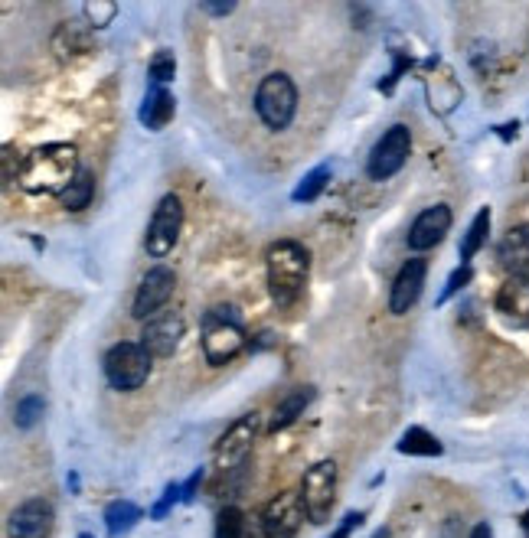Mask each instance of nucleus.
I'll list each match as a JSON object with an SVG mask.
<instances>
[{
    "label": "nucleus",
    "mask_w": 529,
    "mask_h": 538,
    "mask_svg": "<svg viewBox=\"0 0 529 538\" xmlns=\"http://www.w3.org/2000/svg\"><path fill=\"white\" fill-rule=\"evenodd\" d=\"M151 356L141 343H115L105 353V379L118 392H134L141 389L151 375Z\"/></svg>",
    "instance_id": "5"
},
{
    "label": "nucleus",
    "mask_w": 529,
    "mask_h": 538,
    "mask_svg": "<svg viewBox=\"0 0 529 538\" xmlns=\"http://www.w3.org/2000/svg\"><path fill=\"white\" fill-rule=\"evenodd\" d=\"M174 72H177V59H174L170 49H161V53L151 59V69H147V75H151L154 85H167L170 79H174Z\"/></svg>",
    "instance_id": "27"
},
{
    "label": "nucleus",
    "mask_w": 529,
    "mask_h": 538,
    "mask_svg": "<svg viewBox=\"0 0 529 538\" xmlns=\"http://www.w3.org/2000/svg\"><path fill=\"white\" fill-rule=\"evenodd\" d=\"M399 454H409V457H441V441L435 434H428L425 428H409L402 434V441L396 444Z\"/></svg>",
    "instance_id": "22"
},
{
    "label": "nucleus",
    "mask_w": 529,
    "mask_h": 538,
    "mask_svg": "<svg viewBox=\"0 0 529 538\" xmlns=\"http://www.w3.org/2000/svg\"><path fill=\"white\" fill-rule=\"evenodd\" d=\"M369 538H389V529H376V532L369 535Z\"/></svg>",
    "instance_id": "35"
},
{
    "label": "nucleus",
    "mask_w": 529,
    "mask_h": 538,
    "mask_svg": "<svg viewBox=\"0 0 529 538\" xmlns=\"http://www.w3.org/2000/svg\"><path fill=\"white\" fill-rule=\"evenodd\" d=\"M141 519H144V512H141V506H134L131 499H115V503L105 509V529L112 538L128 535Z\"/></svg>",
    "instance_id": "20"
},
{
    "label": "nucleus",
    "mask_w": 529,
    "mask_h": 538,
    "mask_svg": "<svg viewBox=\"0 0 529 538\" xmlns=\"http://www.w3.org/2000/svg\"><path fill=\"white\" fill-rule=\"evenodd\" d=\"M92 196H95V177H92V170L89 167H82L79 170V177L72 180L69 190L59 196V203H63L69 212H82L85 206L92 203Z\"/></svg>",
    "instance_id": "23"
},
{
    "label": "nucleus",
    "mask_w": 529,
    "mask_h": 538,
    "mask_svg": "<svg viewBox=\"0 0 529 538\" xmlns=\"http://www.w3.org/2000/svg\"><path fill=\"white\" fill-rule=\"evenodd\" d=\"M200 483H203V467L200 470H193V477L183 483V503H190V499L196 496V490H200Z\"/></svg>",
    "instance_id": "32"
},
{
    "label": "nucleus",
    "mask_w": 529,
    "mask_h": 538,
    "mask_svg": "<svg viewBox=\"0 0 529 538\" xmlns=\"http://www.w3.org/2000/svg\"><path fill=\"white\" fill-rule=\"evenodd\" d=\"M451 209L445 203H435L422 209L415 216V222L409 225V235H405V242H409L412 252H428V248H435L445 242V235L451 232Z\"/></svg>",
    "instance_id": "12"
},
{
    "label": "nucleus",
    "mask_w": 529,
    "mask_h": 538,
    "mask_svg": "<svg viewBox=\"0 0 529 538\" xmlns=\"http://www.w3.org/2000/svg\"><path fill=\"white\" fill-rule=\"evenodd\" d=\"M467 538H494V529H490L487 522H477L474 529H471V535H467Z\"/></svg>",
    "instance_id": "34"
},
{
    "label": "nucleus",
    "mask_w": 529,
    "mask_h": 538,
    "mask_svg": "<svg viewBox=\"0 0 529 538\" xmlns=\"http://www.w3.org/2000/svg\"><path fill=\"white\" fill-rule=\"evenodd\" d=\"M82 10H85V17H89L92 27H108L118 14V4L115 0H89Z\"/></svg>",
    "instance_id": "28"
},
{
    "label": "nucleus",
    "mask_w": 529,
    "mask_h": 538,
    "mask_svg": "<svg viewBox=\"0 0 529 538\" xmlns=\"http://www.w3.org/2000/svg\"><path fill=\"white\" fill-rule=\"evenodd\" d=\"M311 402H314V389H307V385H301V389L288 392V395L275 405V415H272V424H268V434H278V431L291 428V424L304 415L307 405H311Z\"/></svg>",
    "instance_id": "19"
},
{
    "label": "nucleus",
    "mask_w": 529,
    "mask_h": 538,
    "mask_svg": "<svg viewBox=\"0 0 529 538\" xmlns=\"http://www.w3.org/2000/svg\"><path fill=\"white\" fill-rule=\"evenodd\" d=\"M43 411H46V402L40 395H23L14 408V424L20 431H33L36 424L43 421Z\"/></svg>",
    "instance_id": "25"
},
{
    "label": "nucleus",
    "mask_w": 529,
    "mask_h": 538,
    "mask_svg": "<svg viewBox=\"0 0 529 538\" xmlns=\"http://www.w3.org/2000/svg\"><path fill=\"white\" fill-rule=\"evenodd\" d=\"M258 415L255 411H249V415H242L232 428L219 437L216 441V450H213V464L229 473V470H236L245 464V457L252 454V447H255V437H258Z\"/></svg>",
    "instance_id": "9"
},
{
    "label": "nucleus",
    "mask_w": 529,
    "mask_h": 538,
    "mask_svg": "<svg viewBox=\"0 0 529 538\" xmlns=\"http://www.w3.org/2000/svg\"><path fill=\"white\" fill-rule=\"evenodd\" d=\"M183 317L180 314H157L144 323L141 330V346L147 349V356L151 359H167L177 353V346L183 340Z\"/></svg>",
    "instance_id": "14"
},
{
    "label": "nucleus",
    "mask_w": 529,
    "mask_h": 538,
    "mask_svg": "<svg viewBox=\"0 0 529 538\" xmlns=\"http://www.w3.org/2000/svg\"><path fill=\"white\" fill-rule=\"evenodd\" d=\"M216 538H245V512L239 506L219 509V516H216Z\"/></svg>",
    "instance_id": "26"
},
{
    "label": "nucleus",
    "mask_w": 529,
    "mask_h": 538,
    "mask_svg": "<svg viewBox=\"0 0 529 538\" xmlns=\"http://www.w3.org/2000/svg\"><path fill=\"white\" fill-rule=\"evenodd\" d=\"M79 170V154L72 144H43L27 154L17 180L33 196H63Z\"/></svg>",
    "instance_id": "1"
},
{
    "label": "nucleus",
    "mask_w": 529,
    "mask_h": 538,
    "mask_svg": "<svg viewBox=\"0 0 529 538\" xmlns=\"http://www.w3.org/2000/svg\"><path fill=\"white\" fill-rule=\"evenodd\" d=\"M301 499L307 509V519L314 525H324L330 519L337 503V464L334 460H321L304 473L301 480Z\"/></svg>",
    "instance_id": "6"
},
{
    "label": "nucleus",
    "mask_w": 529,
    "mask_h": 538,
    "mask_svg": "<svg viewBox=\"0 0 529 538\" xmlns=\"http://www.w3.org/2000/svg\"><path fill=\"white\" fill-rule=\"evenodd\" d=\"M268 271V294L278 307H291L304 294L307 274H311V255L301 242H275L265 255Z\"/></svg>",
    "instance_id": "2"
},
{
    "label": "nucleus",
    "mask_w": 529,
    "mask_h": 538,
    "mask_svg": "<svg viewBox=\"0 0 529 538\" xmlns=\"http://www.w3.org/2000/svg\"><path fill=\"white\" fill-rule=\"evenodd\" d=\"M412 154V131L405 124H392V128L379 137L373 154L366 160L369 180H389L405 167V160Z\"/></svg>",
    "instance_id": "8"
},
{
    "label": "nucleus",
    "mask_w": 529,
    "mask_h": 538,
    "mask_svg": "<svg viewBox=\"0 0 529 538\" xmlns=\"http://www.w3.org/2000/svg\"><path fill=\"white\" fill-rule=\"evenodd\" d=\"M177 503H183V483H167V490L161 496V503H157L151 509V519H164L170 509H174Z\"/></svg>",
    "instance_id": "29"
},
{
    "label": "nucleus",
    "mask_w": 529,
    "mask_h": 538,
    "mask_svg": "<svg viewBox=\"0 0 529 538\" xmlns=\"http://www.w3.org/2000/svg\"><path fill=\"white\" fill-rule=\"evenodd\" d=\"M487 235H490V209L484 206L474 216V222L467 225V232H464V239H461V265H471V258L487 245Z\"/></svg>",
    "instance_id": "21"
},
{
    "label": "nucleus",
    "mask_w": 529,
    "mask_h": 538,
    "mask_svg": "<svg viewBox=\"0 0 529 538\" xmlns=\"http://www.w3.org/2000/svg\"><path fill=\"white\" fill-rule=\"evenodd\" d=\"M174 111H177V98L170 95L164 85H151L144 95V105L138 111V118L147 131H164L170 118H174Z\"/></svg>",
    "instance_id": "17"
},
{
    "label": "nucleus",
    "mask_w": 529,
    "mask_h": 538,
    "mask_svg": "<svg viewBox=\"0 0 529 538\" xmlns=\"http://www.w3.org/2000/svg\"><path fill=\"white\" fill-rule=\"evenodd\" d=\"M471 278H474V271H471V265H461L458 271H454L451 274V278H448V284H445V291H441V304H445V300H451L454 294H458L461 291V287H467V284H471Z\"/></svg>",
    "instance_id": "30"
},
{
    "label": "nucleus",
    "mask_w": 529,
    "mask_h": 538,
    "mask_svg": "<svg viewBox=\"0 0 529 538\" xmlns=\"http://www.w3.org/2000/svg\"><path fill=\"white\" fill-rule=\"evenodd\" d=\"M497 258L500 265L513 274H526L529 271V225H516L497 245Z\"/></svg>",
    "instance_id": "18"
},
{
    "label": "nucleus",
    "mask_w": 529,
    "mask_h": 538,
    "mask_svg": "<svg viewBox=\"0 0 529 538\" xmlns=\"http://www.w3.org/2000/svg\"><path fill=\"white\" fill-rule=\"evenodd\" d=\"M180 229H183V203L177 193H167L161 203H157L151 225H147V235H144L147 255L167 258L180 242Z\"/></svg>",
    "instance_id": "7"
},
{
    "label": "nucleus",
    "mask_w": 529,
    "mask_h": 538,
    "mask_svg": "<svg viewBox=\"0 0 529 538\" xmlns=\"http://www.w3.org/2000/svg\"><path fill=\"white\" fill-rule=\"evenodd\" d=\"M245 346V330L236 307H213L203 317V356L209 366H226Z\"/></svg>",
    "instance_id": "3"
},
{
    "label": "nucleus",
    "mask_w": 529,
    "mask_h": 538,
    "mask_svg": "<svg viewBox=\"0 0 529 538\" xmlns=\"http://www.w3.org/2000/svg\"><path fill=\"white\" fill-rule=\"evenodd\" d=\"M200 10H206V14L213 17H229L232 10H236V4H200Z\"/></svg>",
    "instance_id": "33"
},
{
    "label": "nucleus",
    "mask_w": 529,
    "mask_h": 538,
    "mask_svg": "<svg viewBox=\"0 0 529 538\" xmlns=\"http://www.w3.org/2000/svg\"><path fill=\"white\" fill-rule=\"evenodd\" d=\"M298 111V85L285 72H268L255 89V115L268 131H285Z\"/></svg>",
    "instance_id": "4"
},
{
    "label": "nucleus",
    "mask_w": 529,
    "mask_h": 538,
    "mask_svg": "<svg viewBox=\"0 0 529 538\" xmlns=\"http://www.w3.org/2000/svg\"><path fill=\"white\" fill-rule=\"evenodd\" d=\"M304 516H307V509H304L301 493H294V490L278 493L262 512V532H265V538H291V535H298Z\"/></svg>",
    "instance_id": "11"
},
{
    "label": "nucleus",
    "mask_w": 529,
    "mask_h": 538,
    "mask_svg": "<svg viewBox=\"0 0 529 538\" xmlns=\"http://www.w3.org/2000/svg\"><path fill=\"white\" fill-rule=\"evenodd\" d=\"M327 180H330V167H327V164L314 167V170L298 183V190L291 193V199H294V203H314V199L327 190Z\"/></svg>",
    "instance_id": "24"
},
{
    "label": "nucleus",
    "mask_w": 529,
    "mask_h": 538,
    "mask_svg": "<svg viewBox=\"0 0 529 538\" xmlns=\"http://www.w3.org/2000/svg\"><path fill=\"white\" fill-rule=\"evenodd\" d=\"M79 538H92V535H85V532H82V535H79Z\"/></svg>",
    "instance_id": "36"
},
{
    "label": "nucleus",
    "mask_w": 529,
    "mask_h": 538,
    "mask_svg": "<svg viewBox=\"0 0 529 538\" xmlns=\"http://www.w3.org/2000/svg\"><path fill=\"white\" fill-rule=\"evenodd\" d=\"M174 287H177V274L164 268V265H157L151 268L141 278L138 284V294H134V304H131V317L134 320H151L161 314V307H167V300L174 297Z\"/></svg>",
    "instance_id": "10"
},
{
    "label": "nucleus",
    "mask_w": 529,
    "mask_h": 538,
    "mask_svg": "<svg viewBox=\"0 0 529 538\" xmlns=\"http://www.w3.org/2000/svg\"><path fill=\"white\" fill-rule=\"evenodd\" d=\"M53 503L46 499H27L7 519V538H46L53 532Z\"/></svg>",
    "instance_id": "15"
},
{
    "label": "nucleus",
    "mask_w": 529,
    "mask_h": 538,
    "mask_svg": "<svg viewBox=\"0 0 529 538\" xmlns=\"http://www.w3.org/2000/svg\"><path fill=\"white\" fill-rule=\"evenodd\" d=\"M425 278H428V261L425 258H409L399 268L396 281H392L389 291V310L396 317H405L409 310L418 304V297L425 291Z\"/></svg>",
    "instance_id": "13"
},
{
    "label": "nucleus",
    "mask_w": 529,
    "mask_h": 538,
    "mask_svg": "<svg viewBox=\"0 0 529 538\" xmlns=\"http://www.w3.org/2000/svg\"><path fill=\"white\" fill-rule=\"evenodd\" d=\"M363 519H366L363 512H347V516H343V522L337 525L334 535H330V538H350V535H353V529H356V525H360Z\"/></svg>",
    "instance_id": "31"
},
{
    "label": "nucleus",
    "mask_w": 529,
    "mask_h": 538,
    "mask_svg": "<svg viewBox=\"0 0 529 538\" xmlns=\"http://www.w3.org/2000/svg\"><path fill=\"white\" fill-rule=\"evenodd\" d=\"M497 310L513 327H529V278L526 274H513V278L500 284Z\"/></svg>",
    "instance_id": "16"
}]
</instances>
